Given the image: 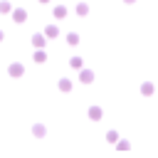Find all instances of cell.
Returning <instances> with one entry per match:
<instances>
[{"label":"cell","mask_w":158,"mask_h":158,"mask_svg":"<svg viewBox=\"0 0 158 158\" xmlns=\"http://www.w3.org/2000/svg\"><path fill=\"white\" fill-rule=\"evenodd\" d=\"M32 133H35L37 138H42V136H44V126H35V128H32Z\"/></svg>","instance_id":"3"},{"label":"cell","mask_w":158,"mask_h":158,"mask_svg":"<svg viewBox=\"0 0 158 158\" xmlns=\"http://www.w3.org/2000/svg\"><path fill=\"white\" fill-rule=\"evenodd\" d=\"M106 138H109L111 143H116V138H118V133H116V131H109V133H106Z\"/></svg>","instance_id":"4"},{"label":"cell","mask_w":158,"mask_h":158,"mask_svg":"<svg viewBox=\"0 0 158 158\" xmlns=\"http://www.w3.org/2000/svg\"><path fill=\"white\" fill-rule=\"evenodd\" d=\"M10 74H12V77H20V74H22V67H20V64H12V67H10Z\"/></svg>","instance_id":"2"},{"label":"cell","mask_w":158,"mask_h":158,"mask_svg":"<svg viewBox=\"0 0 158 158\" xmlns=\"http://www.w3.org/2000/svg\"><path fill=\"white\" fill-rule=\"evenodd\" d=\"M89 116H91L94 121H99V118H101V109H96V106H91V109H89Z\"/></svg>","instance_id":"1"},{"label":"cell","mask_w":158,"mask_h":158,"mask_svg":"<svg viewBox=\"0 0 158 158\" xmlns=\"http://www.w3.org/2000/svg\"><path fill=\"white\" fill-rule=\"evenodd\" d=\"M81 81H91V72H84L81 74Z\"/></svg>","instance_id":"5"}]
</instances>
